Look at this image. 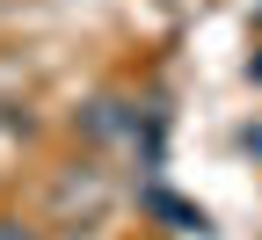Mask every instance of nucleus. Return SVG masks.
Segmentation results:
<instances>
[{
  "instance_id": "obj_5",
  "label": "nucleus",
  "mask_w": 262,
  "mask_h": 240,
  "mask_svg": "<svg viewBox=\"0 0 262 240\" xmlns=\"http://www.w3.org/2000/svg\"><path fill=\"white\" fill-rule=\"evenodd\" d=\"M248 80H255V88H262V51H248Z\"/></svg>"
},
{
  "instance_id": "obj_4",
  "label": "nucleus",
  "mask_w": 262,
  "mask_h": 240,
  "mask_svg": "<svg viewBox=\"0 0 262 240\" xmlns=\"http://www.w3.org/2000/svg\"><path fill=\"white\" fill-rule=\"evenodd\" d=\"M241 146H248V153H262V124H248V131H241Z\"/></svg>"
},
{
  "instance_id": "obj_6",
  "label": "nucleus",
  "mask_w": 262,
  "mask_h": 240,
  "mask_svg": "<svg viewBox=\"0 0 262 240\" xmlns=\"http://www.w3.org/2000/svg\"><path fill=\"white\" fill-rule=\"evenodd\" d=\"M255 37H262V8H255Z\"/></svg>"
},
{
  "instance_id": "obj_2",
  "label": "nucleus",
  "mask_w": 262,
  "mask_h": 240,
  "mask_svg": "<svg viewBox=\"0 0 262 240\" xmlns=\"http://www.w3.org/2000/svg\"><path fill=\"white\" fill-rule=\"evenodd\" d=\"M80 124H88V139H139L146 110H139V102H124V95H95Z\"/></svg>"
},
{
  "instance_id": "obj_1",
  "label": "nucleus",
  "mask_w": 262,
  "mask_h": 240,
  "mask_svg": "<svg viewBox=\"0 0 262 240\" xmlns=\"http://www.w3.org/2000/svg\"><path fill=\"white\" fill-rule=\"evenodd\" d=\"M139 211H153L160 226H175V233H211V211L189 204V197H175L168 182H146V189H139Z\"/></svg>"
},
{
  "instance_id": "obj_3",
  "label": "nucleus",
  "mask_w": 262,
  "mask_h": 240,
  "mask_svg": "<svg viewBox=\"0 0 262 240\" xmlns=\"http://www.w3.org/2000/svg\"><path fill=\"white\" fill-rule=\"evenodd\" d=\"M0 240H37V233H29L22 219H0Z\"/></svg>"
}]
</instances>
